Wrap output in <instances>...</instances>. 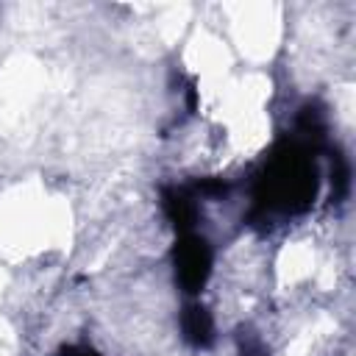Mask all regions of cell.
<instances>
[{"label":"cell","instance_id":"1","mask_svg":"<svg viewBox=\"0 0 356 356\" xmlns=\"http://www.w3.org/2000/svg\"><path fill=\"white\" fill-rule=\"evenodd\" d=\"M320 175L314 164V147L300 139H281L256 175V211H261L264 217L270 211L303 214L314 203Z\"/></svg>","mask_w":356,"mask_h":356},{"label":"cell","instance_id":"2","mask_svg":"<svg viewBox=\"0 0 356 356\" xmlns=\"http://www.w3.org/2000/svg\"><path fill=\"white\" fill-rule=\"evenodd\" d=\"M172 264H175V281L186 295L203 292L209 275H211V245L200 234H178L172 245Z\"/></svg>","mask_w":356,"mask_h":356},{"label":"cell","instance_id":"3","mask_svg":"<svg viewBox=\"0 0 356 356\" xmlns=\"http://www.w3.org/2000/svg\"><path fill=\"white\" fill-rule=\"evenodd\" d=\"M161 206L167 220L172 222V228L178 234H186L195 228V222L200 220V206H197V195L186 186H164L161 189Z\"/></svg>","mask_w":356,"mask_h":356},{"label":"cell","instance_id":"4","mask_svg":"<svg viewBox=\"0 0 356 356\" xmlns=\"http://www.w3.org/2000/svg\"><path fill=\"white\" fill-rule=\"evenodd\" d=\"M181 331L192 348H209L214 342V320L206 306L186 303L181 312Z\"/></svg>","mask_w":356,"mask_h":356},{"label":"cell","instance_id":"5","mask_svg":"<svg viewBox=\"0 0 356 356\" xmlns=\"http://www.w3.org/2000/svg\"><path fill=\"white\" fill-rule=\"evenodd\" d=\"M331 200L339 203L345 195H348V186H350V170H348V161L339 150H334V161H331Z\"/></svg>","mask_w":356,"mask_h":356},{"label":"cell","instance_id":"6","mask_svg":"<svg viewBox=\"0 0 356 356\" xmlns=\"http://www.w3.org/2000/svg\"><path fill=\"white\" fill-rule=\"evenodd\" d=\"M236 345H239V353L242 356H270L267 345L261 342V337L250 325H239L236 328Z\"/></svg>","mask_w":356,"mask_h":356},{"label":"cell","instance_id":"7","mask_svg":"<svg viewBox=\"0 0 356 356\" xmlns=\"http://www.w3.org/2000/svg\"><path fill=\"white\" fill-rule=\"evenodd\" d=\"M195 195H206V197H222L228 192V184L222 178H200L195 186H192Z\"/></svg>","mask_w":356,"mask_h":356},{"label":"cell","instance_id":"8","mask_svg":"<svg viewBox=\"0 0 356 356\" xmlns=\"http://www.w3.org/2000/svg\"><path fill=\"white\" fill-rule=\"evenodd\" d=\"M58 356H100V353L95 348H89V345H64L58 350Z\"/></svg>","mask_w":356,"mask_h":356}]
</instances>
